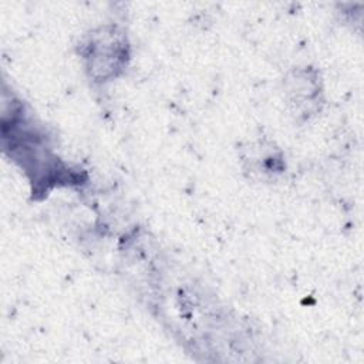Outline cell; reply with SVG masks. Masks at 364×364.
I'll use <instances>...</instances> for the list:
<instances>
[{
  "label": "cell",
  "instance_id": "cell-1",
  "mask_svg": "<svg viewBox=\"0 0 364 364\" xmlns=\"http://www.w3.org/2000/svg\"><path fill=\"white\" fill-rule=\"evenodd\" d=\"M127 46L121 34H97L88 44V60L92 74L98 78H108L115 75L124 64L127 55Z\"/></svg>",
  "mask_w": 364,
  "mask_h": 364
}]
</instances>
